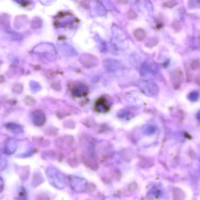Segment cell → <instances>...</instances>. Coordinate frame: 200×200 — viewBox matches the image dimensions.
<instances>
[{
  "label": "cell",
  "instance_id": "obj_1",
  "mask_svg": "<svg viewBox=\"0 0 200 200\" xmlns=\"http://www.w3.org/2000/svg\"><path fill=\"white\" fill-rule=\"evenodd\" d=\"M47 176L50 183L56 188L63 189L66 185L65 175L58 170L49 168L47 169Z\"/></svg>",
  "mask_w": 200,
  "mask_h": 200
},
{
  "label": "cell",
  "instance_id": "obj_2",
  "mask_svg": "<svg viewBox=\"0 0 200 200\" xmlns=\"http://www.w3.org/2000/svg\"><path fill=\"white\" fill-rule=\"evenodd\" d=\"M80 62L84 66L87 68L95 67L99 65V59L96 56L90 54H85L81 56L80 58Z\"/></svg>",
  "mask_w": 200,
  "mask_h": 200
},
{
  "label": "cell",
  "instance_id": "obj_3",
  "mask_svg": "<svg viewBox=\"0 0 200 200\" xmlns=\"http://www.w3.org/2000/svg\"><path fill=\"white\" fill-rule=\"evenodd\" d=\"M71 92L75 97H85L88 94V89L86 85L83 83L75 84L71 88Z\"/></svg>",
  "mask_w": 200,
  "mask_h": 200
},
{
  "label": "cell",
  "instance_id": "obj_4",
  "mask_svg": "<svg viewBox=\"0 0 200 200\" xmlns=\"http://www.w3.org/2000/svg\"><path fill=\"white\" fill-rule=\"evenodd\" d=\"M33 123L37 127L43 126L46 122V116L44 111L40 110H37L32 113Z\"/></svg>",
  "mask_w": 200,
  "mask_h": 200
},
{
  "label": "cell",
  "instance_id": "obj_5",
  "mask_svg": "<svg viewBox=\"0 0 200 200\" xmlns=\"http://www.w3.org/2000/svg\"><path fill=\"white\" fill-rule=\"evenodd\" d=\"M108 102V100L105 97L99 98L95 103V110L98 112H107L110 108Z\"/></svg>",
  "mask_w": 200,
  "mask_h": 200
},
{
  "label": "cell",
  "instance_id": "obj_6",
  "mask_svg": "<svg viewBox=\"0 0 200 200\" xmlns=\"http://www.w3.org/2000/svg\"><path fill=\"white\" fill-rule=\"evenodd\" d=\"M44 182V178L41 173L38 172H34L32 180V185L33 187H37Z\"/></svg>",
  "mask_w": 200,
  "mask_h": 200
},
{
  "label": "cell",
  "instance_id": "obj_7",
  "mask_svg": "<svg viewBox=\"0 0 200 200\" xmlns=\"http://www.w3.org/2000/svg\"><path fill=\"white\" fill-rule=\"evenodd\" d=\"M134 37L138 41H141L144 40L146 37V31L141 28H139L136 29L133 33Z\"/></svg>",
  "mask_w": 200,
  "mask_h": 200
},
{
  "label": "cell",
  "instance_id": "obj_8",
  "mask_svg": "<svg viewBox=\"0 0 200 200\" xmlns=\"http://www.w3.org/2000/svg\"><path fill=\"white\" fill-rule=\"evenodd\" d=\"M6 127L8 130L15 134L22 133L23 130L21 126L15 123H8L6 125Z\"/></svg>",
  "mask_w": 200,
  "mask_h": 200
},
{
  "label": "cell",
  "instance_id": "obj_9",
  "mask_svg": "<svg viewBox=\"0 0 200 200\" xmlns=\"http://www.w3.org/2000/svg\"><path fill=\"white\" fill-rule=\"evenodd\" d=\"M174 200H182L185 197V193L182 189L175 188L173 192Z\"/></svg>",
  "mask_w": 200,
  "mask_h": 200
},
{
  "label": "cell",
  "instance_id": "obj_10",
  "mask_svg": "<svg viewBox=\"0 0 200 200\" xmlns=\"http://www.w3.org/2000/svg\"><path fill=\"white\" fill-rule=\"evenodd\" d=\"M17 146L16 142L13 140H9L6 144L5 149L9 148V147L10 148L5 151V152L6 153V154H9L13 153L15 151L16 148H17Z\"/></svg>",
  "mask_w": 200,
  "mask_h": 200
},
{
  "label": "cell",
  "instance_id": "obj_11",
  "mask_svg": "<svg viewBox=\"0 0 200 200\" xmlns=\"http://www.w3.org/2000/svg\"><path fill=\"white\" fill-rule=\"evenodd\" d=\"M159 42L158 37H153L150 38L145 43V46L147 48H153Z\"/></svg>",
  "mask_w": 200,
  "mask_h": 200
},
{
  "label": "cell",
  "instance_id": "obj_12",
  "mask_svg": "<svg viewBox=\"0 0 200 200\" xmlns=\"http://www.w3.org/2000/svg\"><path fill=\"white\" fill-rule=\"evenodd\" d=\"M36 100L33 97L28 96L25 97L24 99V103L28 107H33L36 103Z\"/></svg>",
  "mask_w": 200,
  "mask_h": 200
},
{
  "label": "cell",
  "instance_id": "obj_13",
  "mask_svg": "<svg viewBox=\"0 0 200 200\" xmlns=\"http://www.w3.org/2000/svg\"><path fill=\"white\" fill-rule=\"evenodd\" d=\"M23 90V86L20 84H15L12 87V91L15 93H21L22 92Z\"/></svg>",
  "mask_w": 200,
  "mask_h": 200
},
{
  "label": "cell",
  "instance_id": "obj_14",
  "mask_svg": "<svg viewBox=\"0 0 200 200\" xmlns=\"http://www.w3.org/2000/svg\"><path fill=\"white\" fill-rule=\"evenodd\" d=\"M64 126L65 128L74 129L75 127L74 122L72 120H68L64 122Z\"/></svg>",
  "mask_w": 200,
  "mask_h": 200
},
{
  "label": "cell",
  "instance_id": "obj_15",
  "mask_svg": "<svg viewBox=\"0 0 200 200\" xmlns=\"http://www.w3.org/2000/svg\"><path fill=\"white\" fill-rule=\"evenodd\" d=\"M138 15L133 10H130L127 13V18L129 20H133L137 18Z\"/></svg>",
  "mask_w": 200,
  "mask_h": 200
},
{
  "label": "cell",
  "instance_id": "obj_16",
  "mask_svg": "<svg viewBox=\"0 0 200 200\" xmlns=\"http://www.w3.org/2000/svg\"><path fill=\"white\" fill-rule=\"evenodd\" d=\"M68 163L72 168L76 167L79 164V162L76 158H72L68 159Z\"/></svg>",
  "mask_w": 200,
  "mask_h": 200
},
{
  "label": "cell",
  "instance_id": "obj_17",
  "mask_svg": "<svg viewBox=\"0 0 200 200\" xmlns=\"http://www.w3.org/2000/svg\"><path fill=\"white\" fill-rule=\"evenodd\" d=\"M64 138L65 143L68 146H70L74 143V137L72 136L66 135L64 136Z\"/></svg>",
  "mask_w": 200,
  "mask_h": 200
},
{
  "label": "cell",
  "instance_id": "obj_18",
  "mask_svg": "<svg viewBox=\"0 0 200 200\" xmlns=\"http://www.w3.org/2000/svg\"><path fill=\"white\" fill-rule=\"evenodd\" d=\"M128 189L129 191L131 192H135L138 189L137 184L135 182H131L129 185Z\"/></svg>",
  "mask_w": 200,
  "mask_h": 200
},
{
  "label": "cell",
  "instance_id": "obj_19",
  "mask_svg": "<svg viewBox=\"0 0 200 200\" xmlns=\"http://www.w3.org/2000/svg\"><path fill=\"white\" fill-rule=\"evenodd\" d=\"M96 185L93 184H90L86 188V190L87 193H92L96 190Z\"/></svg>",
  "mask_w": 200,
  "mask_h": 200
},
{
  "label": "cell",
  "instance_id": "obj_20",
  "mask_svg": "<svg viewBox=\"0 0 200 200\" xmlns=\"http://www.w3.org/2000/svg\"><path fill=\"white\" fill-rule=\"evenodd\" d=\"M37 200H50V198L48 195L44 194H40L38 195L37 197Z\"/></svg>",
  "mask_w": 200,
  "mask_h": 200
},
{
  "label": "cell",
  "instance_id": "obj_21",
  "mask_svg": "<svg viewBox=\"0 0 200 200\" xmlns=\"http://www.w3.org/2000/svg\"><path fill=\"white\" fill-rule=\"evenodd\" d=\"M63 139L61 138L58 137L56 139L55 141L56 147L59 148H61L63 145Z\"/></svg>",
  "mask_w": 200,
  "mask_h": 200
},
{
  "label": "cell",
  "instance_id": "obj_22",
  "mask_svg": "<svg viewBox=\"0 0 200 200\" xmlns=\"http://www.w3.org/2000/svg\"><path fill=\"white\" fill-rule=\"evenodd\" d=\"M52 88L56 91H60L61 89V87L60 83H54L52 85Z\"/></svg>",
  "mask_w": 200,
  "mask_h": 200
},
{
  "label": "cell",
  "instance_id": "obj_23",
  "mask_svg": "<svg viewBox=\"0 0 200 200\" xmlns=\"http://www.w3.org/2000/svg\"><path fill=\"white\" fill-rule=\"evenodd\" d=\"M64 158V155L62 153H59L57 156V159L59 162H61L63 160Z\"/></svg>",
  "mask_w": 200,
  "mask_h": 200
},
{
  "label": "cell",
  "instance_id": "obj_24",
  "mask_svg": "<svg viewBox=\"0 0 200 200\" xmlns=\"http://www.w3.org/2000/svg\"><path fill=\"white\" fill-rule=\"evenodd\" d=\"M2 185H3V180H2V178H1V192L2 191V190H3V187H2Z\"/></svg>",
  "mask_w": 200,
  "mask_h": 200
},
{
  "label": "cell",
  "instance_id": "obj_25",
  "mask_svg": "<svg viewBox=\"0 0 200 200\" xmlns=\"http://www.w3.org/2000/svg\"><path fill=\"white\" fill-rule=\"evenodd\" d=\"M118 2H120V3L123 4H126V3H127V2H128V1H118Z\"/></svg>",
  "mask_w": 200,
  "mask_h": 200
},
{
  "label": "cell",
  "instance_id": "obj_26",
  "mask_svg": "<svg viewBox=\"0 0 200 200\" xmlns=\"http://www.w3.org/2000/svg\"></svg>",
  "mask_w": 200,
  "mask_h": 200
}]
</instances>
